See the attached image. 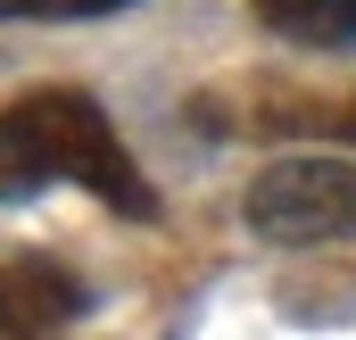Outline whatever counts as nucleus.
<instances>
[{"instance_id":"3","label":"nucleus","mask_w":356,"mask_h":340,"mask_svg":"<svg viewBox=\"0 0 356 340\" xmlns=\"http://www.w3.org/2000/svg\"><path fill=\"white\" fill-rule=\"evenodd\" d=\"M83 316V282L58 257H17L0 265V340H42Z\"/></svg>"},{"instance_id":"5","label":"nucleus","mask_w":356,"mask_h":340,"mask_svg":"<svg viewBox=\"0 0 356 340\" xmlns=\"http://www.w3.org/2000/svg\"><path fill=\"white\" fill-rule=\"evenodd\" d=\"M116 8H133V0H0V25H75V17H116Z\"/></svg>"},{"instance_id":"6","label":"nucleus","mask_w":356,"mask_h":340,"mask_svg":"<svg viewBox=\"0 0 356 340\" xmlns=\"http://www.w3.org/2000/svg\"><path fill=\"white\" fill-rule=\"evenodd\" d=\"M323 133H332V141H356V100H340V108H323Z\"/></svg>"},{"instance_id":"1","label":"nucleus","mask_w":356,"mask_h":340,"mask_svg":"<svg viewBox=\"0 0 356 340\" xmlns=\"http://www.w3.org/2000/svg\"><path fill=\"white\" fill-rule=\"evenodd\" d=\"M0 183L33 191V183H83L91 199H108L133 224H158V191L133 167V150L116 141V125L99 116L83 91H25L0 108Z\"/></svg>"},{"instance_id":"4","label":"nucleus","mask_w":356,"mask_h":340,"mask_svg":"<svg viewBox=\"0 0 356 340\" xmlns=\"http://www.w3.org/2000/svg\"><path fill=\"white\" fill-rule=\"evenodd\" d=\"M257 25L298 50H356V0H249Z\"/></svg>"},{"instance_id":"2","label":"nucleus","mask_w":356,"mask_h":340,"mask_svg":"<svg viewBox=\"0 0 356 340\" xmlns=\"http://www.w3.org/2000/svg\"><path fill=\"white\" fill-rule=\"evenodd\" d=\"M241 224L273 249L356 241V167L348 158H273L241 191Z\"/></svg>"}]
</instances>
